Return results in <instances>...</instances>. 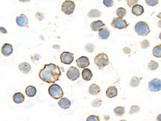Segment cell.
Here are the masks:
<instances>
[{"mask_svg": "<svg viewBox=\"0 0 161 121\" xmlns=\"http://www.w3.org/2000/svg\"><path fill=\"white\" fill-rule=\"evenodd\" d=\"M61 76V71L58 65L49 63L44 65L43 68L39 72V77L47 83H54Z\"/></svg>", "mask_w": 161, "mask_h": 121, "instance_id": "cell-1", "label": "cell"}, {"mask_svg": "<svg viewBox=\"0 0 161 121\" xmlns=\"http://www.w3.org/2000/svg\"><path fill=\"white\" fill-rule=\"evenodd\" d=\"M94 63L100 70H102L105 67L110 64L109 57L105 53H99L94 58Z\"/></svg>", "mask_w": 161, "mask_h": 121, "instance_id": "cell-2", "label": "cell"}, {"mask_svg": "<svg viewBox=\"0 0 161 121\" xmlns=\"http://www.w3.org/2000/svg\"><path fill=\"white\" fill-rule=\"evenodd\" d=\"M48 94H49L52 98L55 100H59L63 96V91L62 90L61 87L58 84L53 83L52 86L48 88Z\"/></svg>", "mask_w": 161, "mask_h": 121, "instance_id": "cell-3", "label": "cell"}, {"mask_svg": "<svg viewBox=\"0 0 161 121\" xmlns=\"http://www.w3.org/2000/svg\"><path fill=\"white\" fill-rule=\"evenodd\" d=\"M134 29H135L136 33L140 36H147L151 31L148 23L142 21L138 22L135 25Z\"/></svg>", "mask_w": 161, "mask_h": 121, "instance_id": "cell-4", "label": "cell"}, {"mask_svg": "<svg viewBox=\"0 0 161 121\" xmlns=\"http://www.w3.org/2000/svg\"><path fill=\"white\" fill-rule=\"evenodd\" d=\"M76 8V4L71 0H66L62 3L61 11L66 15L73 14Z\"/></svg>", "mask_w": 161, "mask_h": 121, "instance_id": "cell-5", "label": "cell"}, {"mask_svg": "<svg viewBox=\"0 0 161 121\" xmlns=\"http://www.w3.org/2000/svg\"><path fill=\"white\" fill-rule=\"evenodd\" d=\"M111 26L113 27L116 29H124L126 27H128V24L125 20H123V18L116 17L114 18L111 23Z\"/></svg>", "mask_w": 161, "mask_h": 121, "instance_id": "cell-6", "label": "cell"}, {"mask_svg": "<svg viewBox=\"0 0 161 121\" xmlns=\"http://www.w3.org/2000/svg\"><path fill=\"white\" fill-rule=\"evenodd\" d=\"M66 77L70 80L75 81L80 77V71L76 67H70L66 71Z\"/></svg>", "mask_w": 161, "mask_h": 121, "instance_id": "cell-7", "label": "cell"}, {"mask_svg": "<svg viewBox=\"0 0 161 121\" xmlns=\"http://www.w3.org/2000/svg\"><path fill=\"white\" fill-rule=\"evenodd\" d=\"M148 89L152 92H157L161 91V79H153L149 81Z\"/></svg>", "mask_w": 161, "mask_h": 121, "instance_id": "cell-8", "label": "cell"}, {"mask_svg": "<svg viewBox=\"0 0 161 121\" xmlns=\"http://www.w3.org/2000/svg\"><path fill=\"white\" fill-rule=\"evenodd\" d=\"M74 60V54L70 52H63L61 54V61L66 65H70Z\"/></svg>", "mask_w": 161, "mask_h": 121, "instance_id": "cell-9", "label": "cell"}, {"mask_svg": "<svg viewBox=\"0 0 161 121\" xmlns=\"http://www.w3.org/2000/svg\"><path fill=\"white\" fill-rule=\"evenodd\" d=\"M16 23L19 27H28V20L25 14H21L16 18Z\"/></svg>", "mask_w": 161, "mask_h": 121, "instance_id": "cell-10", "label": "cell"}, {"mask_svg": "<svg viewBox=\"0 0 161 121\" xmlns=\"http://www.w3.org/2000/svg\"><path fill=\"white\" fill-rule=\"evenodd\" d=\"M76 64L79 68H85L90 65V60L87 57H80L76 60Z\"/></svg>", "mask_w": 161, "mask_h": 121, "instance_id": "cell-11", "label": "cell"}, {"mask_svg": "<svg viewBox=\"0 0 161 121\" xmlns=\"http://www.w3.org/2000/svg\"><path fill=\"white\" fill-rule=\"evenodd\" d=\"M104 27H105V25L102 20H96V21L93 22L90 24V29L92 30L93 31H94V32L98 31Z\"/></svg>", "mask_w": 161, "mask_h": 121, "instance_id": "cell-12", "label": "cell"}, {"mask_svg": "<svg viewBox=\"0 0 161 121\" xmlns=\"http://www.w3.org/2000/svg\"><path fill=\"white\" fill-rule=\"evenodd\" d=\"M2 53L5 57H8L13 53V46L9 43H5L2 47Z\"/></svg>", "mask_w": 161, "mask_h": 121, "instance_id": "cell-13", "label": "cell"}, {"mask_svg": "<svg viewBox=\"0 0 161 121\" xmlns=\"http://www.w3.org/2000/svg\"><path fill=\"white\" fill-rule=\"evenodd\" d=\"M58 106L63 109H67L71 106V102L66 97H61L58 101Z\"/></svg>", "mask_w": 161, "mask_h": 121, "instance_id": "cell-14", "label": "cell"}, {"mask_svg": "<svg viewBox=\"0 0 161 121\" xmlns=\"http://www.w3.org/2000/svg\"><path fill=\"white\" fill-rule=\"evenodd\" d=\"M19 69L22 73L26 74H28V73L31 71V65L29 64V63H26V62H23V63H21L19 65Z\"/></svg>", "mask_w": 161, "mask_h": 121, "instance_id": "cell-15", "label": "cell"}, {"mask_svg": "<svg viewBox=\"0 0 161 121\" xmlns=\"http://www.w3.org/2000/svg\"><path fill=\"white\" fill-rule=\"evenodd\" d=\"M132 13L137 16H140L144 13V8L140 5H137L136 4L135 5L132 7V11H131Z\"/></svg>", "mask_w": 161, "mask_h": 121, "instance_id": "cell-16", "label": "cell"}, {"mask_svg": "<svg viewBox=\"0 0 161 121\" xmlns=\"http://www.w3.org/2000/svg\"><path fill=\"white\" fill-rule=\"evenodd\" d=\"M110 37V31L108 30V27H102V29H100L98 31V37H99L101 39H108V37Z\"/></svg>", "mask_w": 161, "mask_h": 121, "instance_id": "cell-17", "label": "cell"}, {"mask_svg": "<svg viewBox=\"0 0 161 121\" xmlns=\"http://www.w3.org/2000/svg\"><path fill=\"white\" fill-rule=\"evenodd\" d=\"M118 94V90L115 86H110L106 91V95L109 98H113L116 97Z\"/></svg>", "mask_w": 161, "mask_h": 121, "instance_id": "cell-18", "label": "cell"}, {"mask_svg": "<svg viewBox=\"0 0 161 121\" xmlns=\"http://www.w3.org/2000/svg\"><path fill=\"white\" fill-rule=\"evenodd\" d=\"M13 100L15 103L16 104H20L22 103H23L25 100V97L21 92H16L14 94L13 96Z\"/></svg>", "mask_w": 161, "mask_h": 121, "instance_id": "cell-19", "label": "cell"}, {"mask_svg": "<svg viewBox=\"0 0 161 121\" xmlns=\"http://www.w3.org/2000/svg\"><path fill=\"white\" fill-rule=\"evenodd\" d=\"M89 94H91V95H97L100 93L101 91V89H100L99 86L96 84H92L90 85V86L89 87Z\"/></svg>", "mask_w": 161, "mask_h": 121, "instance_id": "cell-20", "label": "cell"}, {"mask_svg": "<svg viewBox=\"0 0 161 121\" xmlns=\"http://www.w3.org/2000/svg\"><path fill=\"white\" fill-rule=\"evenodd\" d=\"M82 78L85 81H90L91 80L93 77V73L92 71H90L88 68H84V70L82 71Z\"/></svg>", "mask_w": 161, "mask_h": 121, "instance_id": "cell-21", "label": "cell"}, {"mask_svg": "<svg viewBox=\"0 0 161 121\" xmlns=\"http://www.w3.org/2000/svg\"><path fill=\"white\" fill-rule=\"evenodd\" d=\"M26 94L28 97H33L37 94V89L34 86H28L26 89Z\"/></svg>", "mask_w": 161, "mask_h": 121, "instance_id": "cell-22", "label": "cell"}, {"mask_svg": "<svg viewBox=\"0 0 161 121\" xmlns=\"http://www.w3.org/2000/svg\"><path fill=\"white\" fill-rule=\"evenodd\" d=\"M142 80V77H134L130 79V86L131 87H138L140 86V83Z\"/></svg>", "mask_w": 161, "mask_h": 121, "instance_id": "cell-23", "label": "cell"}, {"mask_svg": "<svg viewBox=\"0 0 161 121\" xmlns=\"http://www.w3.org/2000/svg\"><path fill=\"white\" fill-rule=\"evenodd\" d=\"M102 16V12L98 9H92L88 13V17L90 18H98Z\"/></svg>", "mask_w": 161, "mask_h": 121, "instance_id": "cell-24", "label": "cell"}, {"mask_svg": "<svg viewBox=\"0 0 161 121\" xmlns=\"http://www.w3.org/2000/svg\"><path fill=\"white\" fill-rule=\"evenodd\" d=\"M153 55L157 58H161V45H158L154 48L152 51Z\"/></svg>", "mask_w": 161, "mask_h": 121, "instance_id": "cell-25", "label": "cell"}, {"mask_svg": "<svg viewBox=\"0 0 161 121\" xmlns=\"http://www.w3.org/2000/svg\"><path fill=\"white\" fill-rule=\"evenodd\" d=\"M125 112V108L123 106H118L114 108V114L116 116H123Z\"/></svg>", "mask_w": 161, "mask_h": 121, "instance_id": "cell-26", "label": "cell"}, {"mask_svg": "<svg viewBox=\"0 0 161 121\" xmlns=\"http://www.w3.org/2000/svg\"><path fill=\"white\" fill-rule=\"evenodd\" d=\"M126 13H127V11L124 8H119L116 11V16L119 18H123V17H125Z\"/></svg>", "mask_w": 161, "mask_h": 121, "instance_id": "cell-27", "label": "cell"}, {"mask_svg": "<svg viewBox=\"0 0 161 121\" xmlns=\"http://www.w3.org/2000/svg\"><path fill=\"white\" fill-rule=\"evenodd\" d=\"M148 67L151 71H155V70H156L159 67V64L156 61H155V60H151L148 63Z\"/></svg>", "mask_w": 161, "mask_h": 121, "instance_id": "cell-28", "label": "cell"}, {"mask_svg": "<svg viewBox=\"0 0 161 121\" xmlns=\"http://www.w3.org/2000/svg\"><path fill=\"white\" fill-rule=\"evenodd\" d=\"M95 49V46H94L93 44L92 43H87L85 45V50L87 51L89 53H93Z\"/></svg>", "mask_w": 161, "mask_h": 121, "instance_id": "cell-29", "label": "cell"}, {"mask_svg": "<svg viewBox=\"0 0 161 121\" xmlns=\"http://www.w3.org/2000/svg\"><path fill=\"white\" fill-rule=\"evenodd\" d=\"M102 104V99H95V100H94L92 102V103H91V105H92V106L93 107H99Z\"/></svg>", "mask_w": 161, "mask_h": 121, "instance_id": "cell-30", "label": "cell"}, {"mask_svg": "<svg viewBox=\"0 0 161 121\" xmlns=\"http://www.w3.org/2000/svg\"><path fill=\"white\" fill-rule=\"evenodd\" d=\"M140 110V108L139 106H132L130 107V108L129 114H130V115H132V114L137 113V112H138Z\"/></svg>", "mask_w": 161, "mask_h": 121, "instance_id": "cell-31", "label": "cell"}, {"mask_svg": "<svg viewBox=\"0 0 161 121\" xmlns=\"http://www.w3.org/2000/svg\"><path fill=\"white\" fill-rule=\"evenodd\" d=\"M148 6H155L158 4L159 0H145Z\"/></svg>", "mask_w": 161, "mask_h": 121, "instance_id": "cell-32", "label": "cell"}, {"mask_svg": "<svg viewBox=\"0 0 161 121\" xmlns=\"http://www.w3.org/2000/svg\"><path fill=\"white\" fill-rule=\"evenodd\" d=\"M141 48H142V49H148V47L150 46V43L149 42H148V40H146V39H145V40H142V42H141Z\"/></svg>", "mask_w": 161, "mask_h": 121, "instance_id": "cell-33", "label": "cell"}, {"mask_svg": "<svg viewBox=\"0 0 161 121\" xmlns=\"http://www.w3.org/2000/svg\"><path fill=\"white\" fill-rule=\"evenodd\" d=\"M103 4L108 8H110L114 5L113 0H103Z\"/></svg>", "mask_w": 161, "mask_h": 121, "instance_id": "cell-34", "label": "cell"}, {"mask_svg": "<svg viewBox=\"0 0 161 121\" xmlns=\"http://www.w3.org/2000/svg\"><path fill=\"white\" fill-rule=\"evenodd\" d=\"M139 0H126V2H127V5H128L130 8H132L134 5H135L136 4H137Z\"/></svg>", "mask_w": 161, "mask_h": 121, "instance_id": "cell-35", "label": "cell"}, {"mask_svg": "<svg viewBox=\"0 0 161 121\" xmlns=\"http://www.w3.org/2000/svg\"><path fill=\"white\" fill-rule=\"evenodd\" d=\"M87 121H99V117L95 115H90L87 118Z\"/></svg>", "mask_w": 161, "mask_h": 121, "instance_id": "cell-36", "label": "cell"}, {"mask_svg": "<svg viewBox=\"0 0 161 121\" xmlns=\"http://www.w3.org/2000/svg\"><path fill=\"white\" fill-rule=\"evenodd\" d=\"M35 16L38 20H42L44 19L43 14L42 13H40V12H37V13L35 14Z\"/></svg>", "mask_w": 161, "mask_h": 121, "instance_id": "cell-37", "label": "cell"}, {"mask_svg": "<svg viewBox=\"0 0 161 121\" xmlns=\"http://www.w3.org/2000/svg\"><path fill=\"white\" fill-rule=\"evenodd\" d=\"M0 33H1V34H6L7 33H8V31L5 29V27H0Z\"/></svg>", "mask_w": 161, "mask_h": 121, "instance_id": "cell-38", "label": "cell"}, {"mask_svg": "<svg viewBox=\"0 0 161 121\" xmlns=\"http://www.w3.org/2000/svg\"><path fill=\"white\" fill-rule=\"evenodd\" d=\"M157 120L159 121H161V114H160V115H157Z\"/></svg>", "mask_w": 161, "mask_h": 121, "instance_id": "cell-39", "label": "cell"}, {"mask_svg": "<svg viewBox=\"0 0 161 121\" xmlns=\"http://www.w3.org/2000/svg\"><path fill=\"white\" fill-rule=\"evenodd\" d=\"M19 1L21 2H30L31 0H19Z\"/></svg>", "mask_w": 161, "mask_h": 121, "instance_id": "cell-40", "label": "cell"}, {"mask_svg": "<svg viewBox=\"0 0 161 121\" xmlns=\"http://www.w3.org/2000/svg\"><path fill=\"white\" fill-rule=\"evenodd\" d=\"M157 25H158V27H160V28H161V20H160V21L158 22V23H157Z\"/></svg>", "mask_w": 161, "mask_h": 121, "instance_id": "cell-41", "label": "cell"}, {"mask_svg": "<svg viewBox=\"0 0 161 121\" xmlns=\"http://www.w3.org/2000/svg\"><path fill=\"white\" fill-rule=\"evenodd\" d=\"M159 38H160V39L161 40V32L160 33V35H159Z\"/></svg>", "mask_w": 161, "mask_h": 121, "instance_id": "cell-42", "label": "cell"}]
</instances>
